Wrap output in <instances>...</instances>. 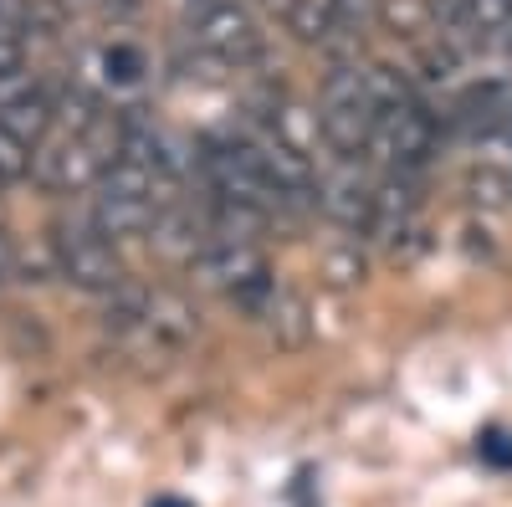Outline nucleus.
Instances as JSON below:
<instances>
[{
	"label": "nucleus",
	"mask_w": 512,
	"mask_h": 507,
	"mask_svg": "<svg viewBox=\"0 0 512 507\" xmlns=\"http://www.w3.org/2000/svg\"><path fill=\"white\" fill-rule=\"evenodd\" d=\"M52 257H57V277H67L72 287H88V292H123L128 287V267L118 257V246L103 241L93 226H57Z\"/></svg>",
	"instance_id": "1"
},
{
	"label": "nucleus",
	"mask_w": 512,
	"mask_h": 507,
	"mask_svg": "<svg viewBox=\"0 0 512 507\" xmlns=\"http://www.w3.org/2000/svg\"><path fill=\"white\" fill-rule=\"evenodd\" d=\"M108 164H113V159L103 154L98 139L67 134V139L41 144V149L31 154V175H36V185H47V190H57V195H77V190H93V185L103 180Z\"/></svg>",
	"instance_id": "2"
},
{
	"label": "nucleus",
	"mask_w": 512,
	"mask_h": 507,
	"mask_svg": "<svg viewBox=\"0 0 512 507\" xmlns=\"http://www.w3.org/2000/svg\"><path fill=\"white\" fill-rule=\"evenodd\" d=\"M431 149H436V118L420 103H410V108H390L374 118V134H369L364 154H374L390 175H400V169L420 164Z\"/></svg>",
	"instance_id": "3"
},
{
	"label": "nucleus",
	"mask_w": 512,
	"mask_h": 507,
	"mask_svg": "<svg viewBox=\"0 0 512 507\" xmlns=\"http://www.w3.org/2000/svg\"><path fill=\"white\" fill-rule=\"evenodd\" d=\"M190 277L200 282V287H216V292H226V298H241L246 287H262V282H272V267H267V257H262V246H246V241H210L200 257L190 262Z\"/></svg>",
	"instance_id": "4"
},
{
	"label": "nucleus",
	"mask_w": 512,
	"mask_h": 507,
	"mask_svg": "<svg viewBox=\"0 0 512 507\" xmlns=\"http://www.w3.org/2000/svg\"><path fill=\"white\" fill-rule=\"evenodd\" d=\"M190 31H195V47L205 57H216V62H236L241 67V62H251L256 52H262V31H256L251 11L236 6V0H216V6H205L190 21Z\"/></svg>",
	"instance_id": "5"
},
{
	"label": "nucleus",
	"mask_w": 512,
	"mask_h": 507,
	"mask_svg": "<svg viewBox=\"0 0 512 507\" xmlns=\"http://www.w3.org/2000/svg\"><path fill=\"white\" fill-rule=\"evenodd\" d=\"M52 123H57V108H52V93H41V88H21V93H6L0 98V134L16 139L21 149H41L52 134Z\"/></svg>",
	"instance_id": "6"
},
{
	"label": "nucleus",
	"mask_w": 512,
	"mask_h": 507,
	"mask_svg": "<svg viewBox=\"0 0 512 507\" xmlns=\"http://www.w3.org/2000/svg\"><path fill=\"white\" fill-rule=\"evenodd\" d=\"M318 210L328 221H338L344 231H369L374 216V185H364L354 169H338V175L318 180Z\"/></svg>",
	"instance_id": "7"
},
{
	"label": "nucleus",
	"mask_w": 512,
	"mask_h": 507,
	"mask_svg": "<svg viewBox=\"0 0 512 507\" xmlns=\"http://www.w3.org/2000/svg\"><path fill=\"white\" fill-rule=\"evenodd\" d=\"M415 205H420V195H415V185L405 180V169H400V175H384V180L374 185L369 236H374V241H384V246H395V236H405V231H410V221H415Z\"/></svg>",
	"instance_id": "8"
},
{
	"label": "nucleus",
	"mask_w": 512,
	"mask_h": 507,
	"mask_svg": "<svg viewBox=\"0 0 512 507\" xmlns=\"http://www.w3.org/2000/svg\"><path fill=\"white\" fill-rule=\"evenodd\" d=\"M144 333H154L164 349H185L200 333V313L185 292H149L144 303Z\"/></svg>",
	"instance_id": "9"
},
{
	"label": "nucleus",
	"mask_w": 512,
	"mask_h": 507,
	"mask_svg": "<svg viewBox=\"0 0 512 507\" xmlns=\"http://www.w3.org/2000/svg\"><path fill=\"white\" fill-rule=\"evenodd\" d=\"M262 328L267 338L282 349V354H297L308 344V333H313V308L303 292H292V287H277L272 292V303L262 308Z\"/></svg>",
	"instance_id": "10"
},
{
	"label": "nucleus",
	"mask_w": 512,
	"mask_h": 507,
	"mask_svg": "<svg viewBox=\"0 0 512 507\" xmlns=\"http://www.w3.org/2000/svg\"><path fill=\"white\" fill-rule=\"evenodd\" d=\"M103 241H128V236H149L159 226V205L149 200H113V195H98L93 205V221H88Z\"/></svg>",
	"instance_id": "11"
},
{
	"label": "nucleus",
	"mask_w": 512,
	"mask_h": 507,
	"mask_svg": "<svg viewBox=\"0 0 512 507\" xmlns=\"http://www.w3.org/2000/svg\"><path fill=\"white\" fill-rule=\"evenodd\" d=\"M374 108L369 103H349V108H323V144L344 159H359L369 149V134H374Z\"/></svg>",
	"instance_id": "12"
},
{
	"label": "nucleus",
	"mask_w": 512,
	"mask_h": 507,
	"mask_svg": "<svg viewBox=\"0 0 512 507\" xmlns=\"http://www.w3.org/2000/svg\"><path fill=\"white\" fill-rule=\"evenodd\" d=\"M272 139H277L282 149H292V154L313 159V149H318V139H323V113L308 108V103H277V113H272Z\"/></svg>",
	"instance_id": "13"
},
{
	"label": "nucleus",
	"mask_w": 512,
	"mask_h": 507,
	"mask_svg": "<svg viewBox=\"0 0 512 507\" xmlns=\"http://www.w3.org/2000/svg\"><path fill=\"white\" fill-rule=\"evenodd\" d=\"M282 26L297 36V41H308V47H323V41L333 36V16H328V0H272Z\"/></svg>",
	"instance_id": "14"
},
{
	"label": "nucleus",
	"mask_w": 512,
	"mask_h": 507,
	"mask_svg": "<svg viewBox=\"0 0 512 507\" xmlns=\"http://www.w3.org/2000/svg\"><path fill=\"white\" fill-rule=\"evenodd\" d=\"M318 277H323L333 292H354V287H364V277H369V257L359 251V241L328 246L323 262H318Z\"/></svg>",
	"instance_id": "15"
},
{
	"label": "nucleus",
	"mask_w": 512,
	"mask_h": 507,
	"mask_svg": "<svg viewBox=\"0 0 512 507\" xmlns=\"http://www.w3.org/2000/svg\"><path fill=\"white\" fill-rule=\"evenodd\" d=\"M379 26L390 31L395 41H410V47H420L425 31H436L425 0H379Z\"/></svg>",
	"instance_id": "16"
},
{
	"label": "nucleus",
	"mask_w": 512,
	"mask_h": 507,
	"mask_svg": "<svg viewBox=\"0 0 512 507\" xmlns=\"http://www.w3.org/2000/svg\"><path fill=\"white\" fill-rule=\"evenodd\" d=\"M364 93L374 103V113H390V108H410V77L390 62H364Z\"/></svg>",
	"instance_id": "17"
},
{
	"label": "nucleus",
	"mask_w": 512,
	"mask_h": 507,
	"mask_svg": "<svg viewBox=\"0 0 512 507\" xmlns=\"http://www.w3.org/2000/svg\"><path fill=\"white\" fill-rule=\"evenodd\" d=\"M425 6H431L436 36L451 41V47H466V41L482 36V26H477V16H472V6H466V0H425Z\"/></svg>",
	"instance_id": "18"
},
{
	"label": "nucleus",
	"mask_w": 512,
	"mask_h": 507,
	"mask_svg": "<svg viewBox=\"0 0 512 507\" xmlns=\"http://www.w3.org/2000/svg\"><path fill=\"white\" fill-rule=\"evenodd\" d=\"M466 200L477 210H507L512 205V175L497 164H472V175H466Z\"/></svg>",
	"instance_id": "19"
},
{
	"label": "nucleus",
	"mask_w": 512,
	"mask_h": 507,
	"mask_svg": "<svg viewBox=\"0 0 512 507\" xmlns=\"http://www.w3.org/2000/svg\"><path fill=\"white\" fill-rule=\"evenodd\" d=\"M415 67H420L425 82H456L461 47H451V41H441V36H425L420 47H415Z\"/></svg>",
	"instance_id": "20"
},
{
	"label": "nucleus",
	"mask_w": 512,
	"mask_h": 507,
	"mask_svg": "<svg viewBox=\"0 0 512 507\" xmlns=\"http://www.w3.org/2000/svg\"><path fill=\"white\" fill-rule=\"evenodd\" d=\"M328 16H333V31L338 36H364L374 21H379V0H328Z\"/></svg>",
	"instance_id": "21"
},
{
	"label": "nucleus",
	"mask_w": 512,
	"mask_h": 507,
	"mask_svg": "<svg viewBox=\"0 0 512 507\" xmlns=\"http://www.w3.org/2000/svg\"><path fill=\"white\" fill-rule=\"evenodd\" d=\"M149 72V62H144V52L139 47H128V41H118V47H108L103 52V77L108 82H118V88H134V82Z\"/></svg>",
	"instance_id": "22"
},
{
	"label": "nucleus",
	"mask_w": 512,
	"mask_h": 507,
	"mask_svg": "<svg viewBox=\"0 0 512 507\" xmlns=\"http://www.w3.org/2000/svg\"><path fill=\"white\" fill-rule=\"evenodd\" d=\"M477 456L487 461V467H497V472H512V431L487 426V431L477 436Z\"/></svg>",
	"instance_id": "23"
},
{
	"label": "nucleus",
	"mask_w": 512,
	"mask_h": 507,
	"mask_svg": "<svg viewBox=\"0 0 512 507\" xmlns=\"http://www.w3.org/2000/svg\"><path fill=\"white\" fill-rule=\"evenodd\" d=\"M31 175V149H21L16 139L0 134V185H16Z\"/></svg>",
	"instance_id": "24"
},
{
	"label": "nucleus",
	"mask_w": 512,
	"mask_h": 507,
	"mask_svg": "<svg viewBox=\"0 0 512 507\" xmlns=\"http://www.w3.org/2000/svg\"><path fill=\"white\" fill-rule=\"evenodd\" d=\"M466 6H472L482 36H497V31L512 26V0H466Z\"/></svg>",
	"instance_id": "25"
},
{
	"label": "nucleus",
	"mask_w": 512,
	"mask_h": 507,
	"mask_svg": "<svg viewBox=\"0 0 512 507\" xmlns=\"http://www.w3.org/2000/svg\"><path fill=\"white\" fill-rule=\"evenodd\" d=\"M21 57H26L21 41H16V36H0V82H11V77L21 72Z\"/></svg>",
	"instance_id": "26"
},
{
	"label": "nucleus",
	"mask_w": 512,
	"mask_h": 507,
	"mask_svg": "<svg viewBox=\"0 0 512 507\" xmlns=\"http://www.w3.org/2000/svg\"><path fill=\"white\" fill-rule=\"evenodd\" d=\"M16 262H21V251H16L11 231L0 226V282H11V277H16Z\"/></svg>",
	"instance_id": "27"
},
{
	"label": "nucleus",
	"mask_w": 512,
	"mask_h": 507,
	"mask_svg": "<svg viewBox=\"0 0 512 507\" xmlns=\"http://www.w3.org/2000/svg\"><path fill=\"white\" fill-rule=\"evenodd\" d=\"M88 6H98V11H134L139 0H88Z\"/></svg>",
	"instance_id": "28"
},
{
	"label": "nucleus",
	"mask_w": 512,
	"mask_h": 507,
	"mask_svg": "<svg viewBox=\"0 0 512 507\" xmlns=\"http://www.w3.org/2000/svg\"><path fill=\"white\" fill-rule=\"evenodd\" d=\"M149 507H195V502H185V497H154Z\"/></svg>",
	"instance_id": "29"
}]
</instances>
